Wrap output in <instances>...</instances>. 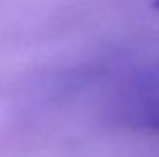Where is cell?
Listing matches in <instances>:
<instances>
[{
	"label": "cell",
	"instance_id": "cell-1",
	"mask_svg": "<svg viewBox=\"0 0 159 157\" xmlns=\"http://www.w3.org/2000/svg\"><path fill=\"white\" fill-rule=\"evenodd\" d=\"M104 117L124 131L159 135V61L133 69L113 85Z\"/></svg>",
	"mask_w": 159,
	"mask_h": 157
}]
</instances>
